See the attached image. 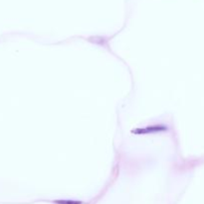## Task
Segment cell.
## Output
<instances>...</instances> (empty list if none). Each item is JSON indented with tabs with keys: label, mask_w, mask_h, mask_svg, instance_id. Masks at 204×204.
<instances>
[{
	"label": "cell",
	"mask_w": 204,
	"mask_h": 204,
	"mask_svg": "<svg viewBox=\"0 0 204 204\" xmlns=\"http://www.w3.org/2000/svg\"><path fill=\"white\" fill-rule=\"evenodd\" d=\"M165 128H163L162 126H155L152 128H148L146 129H138L135 130V132H151V130H159V129H164Z\"/></svg>",
	"instance_id": "1"
}]
</instances>
